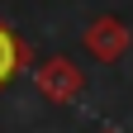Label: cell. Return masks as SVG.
<instances>
[{"label":"cell","mask_w":133,"mask_h":133,"mask_svg":"<svg viewBox=\"0 0 133 133\" xmlns=\"http://www.w3.org/2000/svg\"><path fill=\"white\" fill-rule=\"evenodd\" d=\"M33 86H38V95L48 105H71V100L86 95V71L66 52H52L43 62H33Z\"/></svg>","instance_id":"6da1fadb"},{"label":"cell","mask_w":133,"mask_h":133,"mask_svg":"<svg viewBox=\"0 0 133 133\" xmlns=\"http://www.w3.org/2000/svg\"><path fill=\"white\" fill-rule=\"evenodd\" d=\"M81 48H86L95 62L114 66V62H124V57H128L133 33H128V24L119 19V14H95V19L86 24V33H81Z\"/></svg>","instance_id":"7a4b0ae2"},{"label":"cell","mask_w":133,"mask_h":133,"mask_svg":"<svg viewBox=\"0 0 133 133\" xmlns=\"http://www.w3.org/2000/svg\"><path fill=\"white\" fill-rule=\"evenodd\" d=\"M29 62H33L29 43L5 24V14H0V95H5V86H10L14 76H24V71H29Z\"/></svg>","instance_id":"3957f363"}]
</instances>
